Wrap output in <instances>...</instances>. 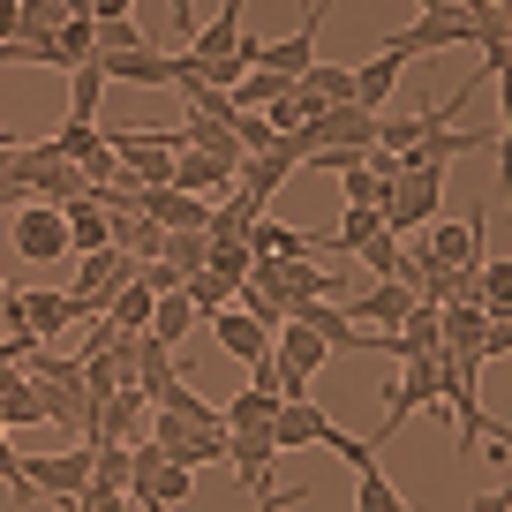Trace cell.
Listing matches in <instances>:
<instances>
[{
	"instance_id": "6da1fadb",
	"label": "cell",
	"mask_w": 512,
	"mask_h": 512,
	"mask_svg": "<svg viewBox=\"0 0 512 512\" xmlns=\"http://www.w3.org/2000/svg\"><path fill=\"white\" fill-rule=\"evenodd\" d=\"M415 407H445V354H407V362H400V377L384 384V430L369 437V445L384 452V437L407 430Z\"/></svg>"
},
{
	"instance_id": "7a4b0ae2",
	"label": "cell",
	"mask_w": 512,
	"mask_h": 512,
	"mask_svg": "<svg viewBox=\"0 0 512 512\" xmlns=\"http://www.w3.org/2000/svg\"><path fill=\"white\" fill-rule=\"evenodd\" d=\"M8 249H16L31 272H61V279H68V264H76V249H68V219L53 204H23L16 219H8Z\"/></svg>"
},
{
	"instance_id": "3957f363",
	"label": "cell",
	"mask_w": 512,
	"mask_h": 512,
	"mask_svg": "<svg viewBox=\"0 0 512 512\" xmlns=\"http://www.w3.org/2000/svg\"><path fill=\"white\" fill-rule=\"evenodd\" d=\"M437 204H445V166H400V181L384 189V234L415 241L437 219Z\"/></svg>"
},
{
	"instance_id": "277c9868",
	"label": "cell",
	"mask_w": 512,
	"mask_h": 512,
	"mask_svg": "<svg viewBox=\"0 0 512 512\" xmlns=\"http://www.w3.org/2000/svg\"><path fill=\"white\" fill-rule=\"evenodd\" d=\"M136 272H144V264H136L128 249H91V256H76V264H68V294H76L83 317H106V302H113Z\"/></svg>"
},
{
	"instance_id": "5b68a950",
	"label": "cell",
	"mask_w": 512,
	"mask_h": 512,
	"mask_svg": "<svg viewBox=\"0 0 512 512\" xmlns=\"http://www.w3.org/2000/svg\"><path fill=\"white\" fill-rule=\"evenodd\" d=\"M91 467H98L91 445H61V452H31L23 475H31L38 497H53V505L68 512V505H83V490H91Z\"/></svg>"
},
{
	"instance_id": "8992f818",
	"label": "cell",
	"mask_w": 512,
	"mask_h": 512,
	"mask_svg": "<svg viewBox=\"0 0 512 512\" xmlns=\"http://www.w3.org/2000/svg\"><path fill=\"white\" fill-rule=\"evenodd\" d=\"M392 53H445V46H482V16H460V8H437V16H415L407 31H392L384 38Z\"/></svg>"
},
{
	"instance_id": "52a82bcc",
	"label": "cell",
	"mask_w": 512,
	"mask_h": 512,
	"mask_svg": "<svg viewBox=\"0 0 512 512\" xmlns=\"http://www.w3.org/2000/svg\"><path fill=\"white\" fill-rule=\"evenodd\" d=\"M272 362H279V400H302L309 377L332 362V347H324L317 332H302V324H279L272 332Z\"/></svg>"
},
{
	"instance_id": "ba28073f",
	"label": "cell",
	"mask_w": 512,
	"mask_h": 512,
	"mask_svg": "<svg viewBox=\"0 0 512 512\" xmlns=\"http://www.w3.org/2000/svg\"><path fill=\"white\" fill-rule=\"evenodd\" d=\"M302 166V136H272V151H249L241 159V174H234V189L249 196V204H264L272 211V196L287 189V174Z\"/></svg>"
},
{
	"instance_id": "9c48e42d",
	"label": "cell",
	"mask_w": 512,
	"mask_h": 512,
	"mask_svg": "<svg viewBox=\"0 0 512 512\" xmlns=\"http://www.w3.org/2000/svg\"><path fill=\"white\" fill-rule=\"evenodd\" d=\"M53 151H61L68 166H83V174H91V189H106L113 174H121V159H113V136L98 121H61L53 128Z\"/></svg>"
},
{
	"instance_id": "30bf717a",
	"label": "cell",
	"mask_w": 512,
	"mask_h": 512,
	"mask_svg": "<svg viewBox=\"0 0 512 512\" xmlns=\"http://www.w3.org/2000/svg\"><path fill=\"white\" fill-rule=\"evenodd\" d=\"M415 249L430 256V264H445V272H482V219H430L415 234Z\"/></svg>"
},
{
	"instance_id": "8fae6325",
	"label": "cell",
	"mask_w": 512,
	"mask_h": 512,
	"mask_svg": "<svg viewBox=\"0 0 512 512\" xmlns=\"http://www.w3.org/2000/svg\"><path fill=\"white\" fill-rule=\"evenodd\" d=\"M226 467L249 497H272V467H279V445L272 430H226Z\"/></svg>"
},
{
	"instance_id": "7c38bea8",
	"label": "cell",
	"mask_w": 512,
	"mask_h": 512,
	"mask_svg": "<svg viewBox=\"0 0 512 512\" xmlns=\"http://www.w3.org/2000/svg\"><path fill=\"white\" fill-rule=\"evenodd\" d=\"M151 445L166 452V460H181V467H211V460H226V430H189V422H174V415H151Z\"/></svg>"
},
{
	"instance_id": "4fadbf2b",
	"label": "cell",
	"mask_w": 512,
	"mask_h": 512,
	"mask_svg": "<svg viewBox=\"0 0 512 512\" xmlns=\"http://www.w3.org/2000/svg\"><path fill=\"white\" fill-rule=\"evenodd\" d=\"M339 309H347L354 324H369V332H400L407 309H415V294H407L400 279H369V287H362V294H347Z\"/></svg>"
},
{
	"instance_id": "5bb4252c",
	"label": "cell",
	"mask_w": 512,
	"mask_h": 512,
	"mask_svg": "<svg viewBox=\"0 0 512 512\" xmlns=\"http://www.w3.org/2000/svg\"><path fill=\"white\" fill-rule=\"evenodd\" d=\"M324 437H332V415H324L317 400H279V415H272V445L279 452H324Z\"/></svg>"
},
{
	"instance_id": "9a60e30c",
	"label": "cell",
	"mask_w": 512,
	"mask_h": 512,
	"mask_svg": "<svg viewBox=\"0 0 512 512\" xmlns=\"http://www.w3.org/2000/svg\"><path fill=\"white\" fill-rule=\"evenodd\" d=\"M324 8H332V0H317V8H309V23L302 31H287V38H272V46L256 53V68H272V76H287V83H302L309 68H317V23H324Z\"/></svg>"
},
{
	"instance_id": "2e32d148",
	"label": "cell",
	"mask_w": 512,
	"mask_h": 512,
	"mask_svg": "<svg viewBox=\"0 0 512 512\" xmlns=\"http://www.w3.org/2000/svg\"><path fill=\"white\" fill-rule=\"evenodd\" d=\"M98 76L121 83V91H159V83H174V53L144 46V53H98Z\"/></svg>"
},
{
	"instance_id": "e0dca14e",
	"label": "cell",
	"mask_w": 512,
	"mask_h": 512,
	"mask_svg": "<svg viewBox=\"0 0 512 512\" xmlns=\"http://www.w3.org/2000/svg\"><path fill=\"white\" fill-rule=\"evenodd\" d=\"M241 174V159H219V151H174V189L181 196H226Z\"/></svg>"
},
{
	"instance_id": "ac0fdd59",
	"label": "cell",
	"mask_w": 512,
	"mask_h": 512,
	"mask_svg": "<svg viewBox=\"0 0 512 512\" xmlns=\"http://www.w3.org/2000/svg\"><path fill=\"white\" fill-rule=\"evenodd\" d=\"M23 324H31L38 347H53L68 324H83V309H76V294H68V287H31V294H23Z\"/></svg>"
},
{
	"instance_id": "d6986e66",
	"label": "cell",
	"mask_w": 512,
	"mask_h": 512,
	"mask_svg": "<svg viewBox=\"0 0 512 512\" xmlns=\"http://www.w3.org/2000/svg\"><path fill=\"white\" fill-rule=\"evenodd\" d=\"M144 415H151V400L136 392V384H121L106 407H98V430H91V445H136L144 437Z\"/></svg>"
},
{
	"instance_id": "ffe728a7",
	"label": "cell",
	"mask_w": 512,
	"mask_h": 512,
	"mask_svg": "<svg viewBox=\"0 0 512 512\" xmlns=\"http://www.w3.org/2000/svg\"><path fill=\"white\" fill-rule=\"evenodd\" d=\"M400 76H407V53L377 46V53H369V61H354V106H362V113H377L384 98L400 91Z\"/></svg>"
},
{
	"instance_id": "44dd1931",
	"label": "cell",
	"mask_w": 512,
	"mask_h": 512,
	"mask_svg": "<svg viewBox=\"0 0 512 512\" xmlns=\"http://www.w3.org/2000/svg\"><path fill=\"white\" fill-rule=\"evenodd\" d=\"M211 339H219V347L234 354V362H264V354H272V332H264V324L249 317V309H234V302H226L219 317H211Z\"/></svg>"
},
{
	"instance_id": "7402d4cb",
	"label": "cell",
	"mask_w": 512,
	"mask_h": 512,
	"mask_svg": "<svg viewBox=\"0 0 512 512\" xmlns=\"http://www.w3.org/2000/svg\"><path fill=\"white\" fill-rule=\"evenodd\" d=\"M61 219H68V249H76V256H91V249H113V211L98 204V196L68 204Z\"/></svg>"
},
{
	"instance_id": "603a6c76",
	"label": "cell",
	"mask_w": 512,
	"mask_h": 512,
	"mask_svg": "<svg viewBox=\"0 0 512 512\" xmlns=\"http://www.w3.org/2000/svg\"><path fill=\"white\" fill-rule=\"evenodd\" d=\"M324 241L317 234H302V226H287V219H256L249 226V264L256 256H317Z\"/></svg>"
},
{
	"instance_id": "cb8c5ba5",
	"label": "cell",
	"mask_w": 512,
	"mask_h": 512,
	"mask_svg": "<svg viewBox=\"0 0 512 512\" xmlns=\"http://www.w3.org/2000/svg\"><path fill=\"white\" fill-rule=\"evenodd\" d=\"M151 309H159V294H151L144 279H128V287L106 302V324H113L121 339H136V332H151Z\"/></svg>"
},
{
	"instance_id": "d4e9b609",
	"label": "cell",
	"mask_w": 512,
	"mask_h": 512,
	"mask_svg": "<svg viewBox=\"0 0 512 512\" xmlns=\"http://www.w3.org/2000/svg\"><path fill=\"white\" fill-rule=\"evenodd\" d=\"M475 302H482V317H490V324L512 317V256H490V264L475 272Z\"/></svg>"
},
{
	"instance_id": "484cf974",
	"label": "cell",
	"mask_w": 512,
	"mask_h": 512,
	"mask_svg": "<svg viewBox=\"0 0 512 512\" xmlns=\"http://www.w3.org/2000/svg\"><path fill=\"white\" fill-rule=\"evenodd\" d=\"M196 324H204V317L189 309V294H159V309H151V339H159V347H181Z\"/></svg>"
},
{
	"instance_id": "4316f807",
	"label": "cell",
	"mask_w": 512,
	"mask_h": 512,
	"mask_svg": "<svg viewBox=\"0 0 512 512\" xmlns=\"http://www.w3.org/2000/svg\"><path fill=\"white\" fill-rule=\"evenodd\" d=\"M302 91L317 98V106H354V68H347V61H317V68L302 76Z\"/></svg>"
},
{
	"instance_id": "83f0119b",
	"label": "cell",
	"mask_w": 512,
	"mask_h": 512,
	"mask_svg": "<svg viewBox=\"0 0 512 512\" xmlns=\"http://www.w3.org/2000/svg\"><path fill=\"white\" fill-rule=\"evenodd\" d=\"M219 415H226V430H272L279 392H256V384H249V392H234V400H226Z\"/></svg>"
},
{
	"instance_id": "f1b7e54d",
	"label": "cell",
	"mask_w": 512,
	"mask_h": 512,
	"mask_svg": "<svg viewBox=\"0 0 512 512\" xmlns=\"http://www.w3.org/2000/svg\"><path fill=\"white\" fill-rule=\"evenodd\" d=\"M287 91H294L287 76H272V68H249V76H241V83H234V91H226V98H234L241 113H264V106H279V98H287Z\"/></svg>"
},
{
	"instance_id": "f546056e",
	"label": "cell",
	"mask_w": 512,
	"mask_h": 512,
	"mask_svg": "<svg viewBox=\"0 0 512 512\" xmlns=\"http://www.w3.org/2000/svg\"><path fill=\"white\" fill-rule=\"evenodd\" d=\"M369 234H384V211H377V204H347V219H339V234L324 241V249H332V256H354Z\"/></svg>"
},
{
	"instance_id": "4dcf8cb0",
	"label": "cell",
	"mask_w": 512,
	"mask_h": 512,
	"mask_svg": "<svg viewBox=\"0 0 512 512\" xmlns=\"http://www.w3.org/2000/svg\"><path fill=\"white\" fill-rule=\"evenodd\" d=\"M354 264H362L369 279H400V264H407V241H400V234H369L362 249H354Z\"/></svg>"
},
{
	"instance_id": "1f68e13d",
	"label": "cell",
	"mask_w": 512,
	"mask_h": 512,
	"mask_svg": "<svg viewBox=\"0 0 512 512\" xmlns=\"http://www.w3.org/2000/svg\"><path fill=\"white\" fill-rule=\"evenodd\" d=\"M98 98H106V76H98V61H83L68 76V121H98Z\"/></svg>"
},
{
	"instance_id": "d6a6232c",
	"label": "cell",
	"mask_w": 512,
	"mask_h": 512,
	"mask_svg": "<svg viewBox=\"0 0 512 512\" xmlns=\"http://www.w3.org/2000/svg\"><path fill=\"white\" fill-rule=\"evenodd\" d=\"M181 294H189V309H196V317H204V324L219 317L226 302H234V287H226V279L211 272V264H204V272H189V287H181Z\"/></svg>"
},
{
	"instance_id": "836d02e7",
	"label": "cell",
	"mask_w": 512,
	"mask_h": 512,
	"mask_svg": "<svg viewBox=\"0 0 512 512\" xmlns=\"http://www.w3.org/2000/svg\"><path fill=\"white\" fill-rule=\"evenodd\" d=\"M166 264H174L181 279L204 272V264H211V241H204V234H166Z\"/></svg>"
},
{
	"instance_id": "e575fe53",
	"label": "cell",
	"mask_w": 512,
	"mask_h": 512,
	"mask_svg": "<svg viewBox=\"0 0 512 512\" xmlns=\"http://www.w3.org/2000/svg\"><path fill=\"white\" fill-rule=\"evenodd\" d=\"M68 23V0H23V38H46Z\"/></svg>"
},
{
	"instance_id": "d590c367",
	"label": "cell",
	"mask_w": 512,
	"mask_h": 512,
	"mask_svg": "<svg viewBox=\"0 0 512 512\" xmlns=\"http://www.w3.org/2000/svg\"><path fill=\"white\" fill-rule=\"evenodd\" d=\"M324 452H339V460H347V467H369V460H377V445H362V437H347V430H339V422H332V437H324Z\"/></svg>"
},
{
	"instance_id": "8d00e7d4",
	"label": "cell",
	"mask_w": 512,
	"mask_h": 512,
	"mask_svg": "<svg viewBox=\"0 0 512 512\" xmlns=\"http://www.w3.org/2000/svg\"><path fill=\"white\" fill-rule=\"evenodd\" d=\"M287 505H309V490H272V497H256L249 512H287Z\"/></svg>"
},
{
	"instance_id": "74e56055",
	"label": "cell",
	"mask_w": 512,
	"mask_h": 512,
	"mask_svg": "<svg viewBox=\"0 0 512 512\" xmlns=\"http://www.w3.org/2000/svg\"><path fill=\"white\" fill-rule=\"evenodd\" d=\"M8 38H23V0H0V46Z\"/></svg>"
},
{
	"instance_id": "f35d334b",
	"label": "cell",
	"mask_w": 512,
	"mask_h": 512,
	"mask_svg": "<svg viewBox=\"0 0 512 512\" xmlns=\"http://www.w3.org/2000/svg\"><path fill=\"white\" fill-rule=\"evenodd\" d=\"M475 512H512V482H505V490H490V497H475Z\"/></svg>"
},
{
	"instance_id": "ab89813d",
	"label": "cell",
	"mask_w": 512,
	"mask_h": 512,
	"mask_svg": "<svg viewBox=\"0 0 512 512\" xmlns=\"http://www.w3.org/2000/svg\"><path fill=\"white\" fill-rule=\"evenodd\" d=\"M16 151H23V136H16V128H0V174H8V159H16Z\"/></svg>"
},
{
	"instance_id": "60d3db41",
	"label": "cell",
	"mask_w": 512,
	"mask_h": 512,
	"mask_svg": "<svg viewBox=\"0 0 512 512\" xmlns=\"http://www.w3.org/2000/svg\"><path fill=\"white\" fill-rule=\"evenodd\" d=\"M166 8H189V0H166Z\"/></svg>"
},
{
	"instance_id": "b9f144b4",
	"label": "cell",
	"mask_w": 512,
	"mask_h": 512,
	"mask_svg": "<svg viewBox=\"0 0 512 512\" xmlns=\"http://www.w3.org/2000/svg\"><path fill=\"white\" fill-rule=\"evenodd\" d=\"M68 512H91V505H68Z\"/></svg>"
},
{
	"instance_id": "7bdbcfd3",
	"label": "cell",
	"mask_w": 512,
	"mask_h": 512,
	"mask_svg": "<svg viewBox=\"0 0 512 512\" xmlns=\"http://www.w3.org/2000/svg\"><path fill=\"white\" fill-rule=\"evenodd\" d=\"M505 324H512V317H505Z\"/></svg>"
}]
</instances>
